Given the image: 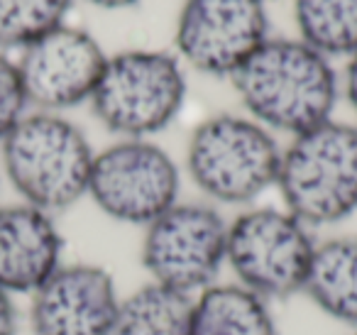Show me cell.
I'll return each instance as SVG.
<instances>
[{"instance_id": "cell-8", "label": "cell", "mask_w": 357, "mask_h": 335, "mask_svg": "<svg viewBox=\"0 0 357 335\" xmlns=\"http://www.w3.org/2000/svg\"><path fill=\"white\" fill-rule=\"evenodd\" d=\"M178 167L159 144L123 140L93 157L89 196L118 223L147 228L178 201Z\"/></svg>"}, {"instance_id": "cell-10", "label": "cell", "mask_w": 357, "mask_h": 335, "mask_svg": "<svg viewBox=\"0 0 357 335\" xmlns=\"http://www.w3.org/2000/svg\"><path fill=\"white\" fill-rule=\"evenodd\" d=\"M105 61L108 57L89 32L61 25L25 47L15 64L27 103L54 113L91 100Z\"/></svg>"}, {"instance_id": "cell-1", "label": "cell", "mask_w": 357, "mask_h": 335, "mask_svg": "<svg viewBox=\"0 0 357 335\" xmlns=\"http://www.w3.org/2000/svg\"><path fill=\"white\" fill-rule=\"evenodd\" d=\"M230 79L250 118L294 137L331 120L337 100L328 57L294 40H267Z\"/></svg>"}, {"instance_id": "cell-20", "label": "cell", "mask_w": 357, "mask_h": 335, "mask_svg": "<svg viewBox=\"0 0 357 335\" xmlns=\"http://www.w3.org/2000/svg\"><path fill=\"white\" fill-rule=\"evenodd\" d=\"M345 94H347V100H350L352 110L357 113V52L350 57V61H347V69H345Z\"/></svg>"}, {"instance_id": "cell-13", "label": "cell", "mask_w": 357, "mask_h": 335, "mask_svg": "<svg viewBox=\"0 0 357 335\" xmlns=\"http://www.w3.org/2000/svg\"><path fill=\"white\" fill-rule=\"evenodd\" d=\"M301 294L335 323L357 328V237L316 242Z\"/></svg>"}, {"instance_id": "cell-14", "label": "cell", "mask_w": 357, "mask_h": 335, "mask_svg": "<svg viewBox=\"0 0 357 335\" xmlns=\"http://www.w3.org/2000/svg\"><path fill=\"white\" fill-rule=\"evenodd\" d=\"M191 335H279L272 301L235 281H215L194 296Z\"/></svg>"}, {"instance_id": "cell-21", "label": "cell", "mask_w": 357, "mask_h": 335, "mask_svg": "<svg viewBox=\"0 0 357 335\" xmlns=\"http://www.w3.org/2000/svg\"><path fill=\"white\" fill-rule=\"evenodd\" d=\"M93 6L98 8H110V10H115V8H130L135 6V3H139V0H91Z\"/></svg>"}, {"instance_id": "cell-17", "label": "cell", "mask_w": 357, "mask_h": 335, "mask_svg": "<svg viewBox=\"0 0 357 335\" xmlns=\"http://www.w3.org/2000/svg\"><path fill=\"white\" fill-rule=\"evenodd\" d=\"M71 0H0V50H25L64 25Z\"/></svg>"}, {"instance_id": "cell-16", "label": "cell", "mask_w": 357, "mask_h": 335, "mask_svg": "<svg viewBox=\"0 0 357 335\" xmlns=\"http://www.w3.org/2000/svg\"><path fill=\"white\" fill-rule=\"evenodd\" d=\"M301 42L323 57L357 52V0H294Z\"/></svg>"}, {"instance_id": "cell-19", "label": "cell", "mask_w": 357, "mask_h": 335, "mask_svg": "<svg viewBox=\"0 0 357 335\" xmlns=\"http://www.w3.org/2000/svg\"><path fill=\"white\" fill-rule=\"evenodd\" d=\"M0 335H17L15 296L6 289H0Z\"/></svg>"}, {"instance_id": "cell-2", "label": "cell", "mask_w": 357, "mask_h": 335, "mask_svg": "<svg viewBox=\"0 0 357 335\" xmlns=\"http://www.w3.org/2000/svg\"><path fill=\"white\" fill-rule=\"evenodd\" d=\"M274 186L303 225H335L357 211V128L326 123L296 135L282 152Z\"/></svg>"}, {"instance_id": "cell-4", "label": "cell", "mask_w": 357, "mask_h": 335, "mask_svg": "<svg viewBox=\"0 0 357 335\" xmlns=\"http://www.w3.org/2000/svg\"><path fill=\"white\" fill-rule=\"evenodd\" d=\"M186 100V76L176 57L130 50L108 57L91 108L96 118L125 140H147L176 120Z\"/></svg>"}, {"instance_id": "cell-3", "label": "cell", "mask_w": 357, "mask_h": 335, "mask_svg": "<svg viewBox=\"0 0 357 335\" xmlns=\"http://www.w3.org/2000/svg\"><path fill=\"white\" fill-rule=\"evenodd\" d=\"M0 144L8 179L30 206L56 213L89 193L96 154L71 120L45 110L25 115Z\"/></svg>"}, {"instance_id": "cell-11", "label": "cell", "mask_w": 357, "mask_h": 335, "mask_svg": "<svg viewBox=\"0 0 357 335\" xmlns=\"http://www.w3.org/2000/svg\"><path fill=\"white\" fill-rule=\"evenodd\" d=\"M120 291L105 267L64 262L30 296L35 335H110L120 308Z\"/></svg>"}, {"instance_id": "cell-15", "label": "cell", "mask_w": 357, "mask_h": 335, "mask_svg": "<svg viewBox=\"0 0 357 335\" xmlns=\"http://www.w3.org/2000/svg\"><path fill=\"white\" fill-rule=\"evenodd\" d=\"M194 296L147 281L120 299L110 335H191Z\"/></svg>"}, {"instance_id": "cell-7", "label": "cell", "mask_w": 357, "mask_h": 335, "mask_svg": "<svg viewBox=\"0 0 357 335\" xmlns=\"http://www.w3.org/2000/svg\"><path fill=\"white\" fill-rule=\"evenodd\" d=\"M228 223L204 203H174L144 228L142 267L149 281L201 294L225 269Z\"/></svg>"}, {"instance_id": "cell-12", "label": "cell", "mask_w": 357, "mask_h": 335, "mask_svg": "<svg viewBox=\"0 0 357 335\" xmlns=\"http://www.w3.org/2000/svg\"><path fill=\"white\" fill-rule=\"evenodd\" d=\"M64 265V237L52 213L30 203L0 208V289L32 296Z\"/></svg>"}, {"instance_id": "cell-18", "label": "cell", "mask_w": 357, "mask_h": 335, "mask_svg": "<svg viewBox=\"0 0 357 335\" xmlns=\"http://www.w3.org/2000/svg\"><path fill=\"white\" fill-rule=\"evenodd\" d=\"M25 108L27 96L22 89L17 64L0 52V142L25 118Z\"/></svg>"}, {"instance_id": "cell-22", "label": "cell", "mask_w": 357, "mask_h": 335, "mask_svg": "<svg viewBox=\"0 0 357 335\" xmlns=\"http://www.w3.org/2000/svg\"><path fill=\"white\" fill-rule=\"evenodd\" d=\"M352 335H357V330H355V333H352Z\"/></svg>"}, {"instance_id": "cell-6", "label": "cell", "mask_w": 357, "mask_h": 335, "mask_svg": "<svg viewBox=\"0 0 357 335\" xmlns=\"http://www.w3.org/2000/svg\"><path fill=\"white\" fill-rule=\"evenodd\" d=\"M316 240L287 208H252L228 223L225 267L235 284L267 301L303 291Z\"/></svg>"}, {"instance_id": "cell-5", "label": "cell", "mask_w": 357, "mask_h": 335, "mask_svg": "<svg viewBox=\"0 0 357 335\" xmlns=\"http://www.w3.org/2000/svg\"><path fill=\"white\" fill-rule=\"evenodd\" d=\"M282 149L264 125L243 115H215L194 130L186 169L208 198L252 203L277 184Z\"/></svg>"}, {"instance_id": "cell-9", "label": "cell", "mask_w": 357, "mask_h": 335, "mask_svg": "<svg viewBox=\"0 0 357 335\" xmlns=\"http://www.w3.org/2000/svg\"><path fill=\"white\" fill-rule=\"evenodd\" d=\"M267 42L264 0H186L176 50L208 76H233Z\"/></svg>"}]
</instances>
